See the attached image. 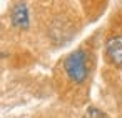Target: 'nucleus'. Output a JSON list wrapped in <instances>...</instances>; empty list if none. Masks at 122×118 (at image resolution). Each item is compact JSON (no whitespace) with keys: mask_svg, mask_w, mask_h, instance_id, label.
<instances>
[{"mask_svg":"<svg viewBox=\"0 0 122 118\" xmlns=\"http://www.w3.org/2000/svg\"><path fill=\"white\" fill-rule=\"evenodd\" d=\"M105 52L114 65L122 67V37H110L105 43Z\"/></svg>","mask_w":122,"mask_h":118,"instance_id":"nucleus-2","label":"nucleus"},{"mask_svg":"<svg viewBox=\"0 0 122 118\" xmlns=\"http://www.w3.org/2000/svg\"><path fill=\"white\" fill-rule=\"evenodd\" d=\"M64 68H65V73L67 77L75 82V83H82L85 78H87V58H85V53L82 50H75L72 52L65 62H64Z\"/></svg>","mask_w":122,"mask_h":118,"instance_id":"nucleus-1","label":"nucleus"},{"mask_svg":"<svg viewBox=\"0 0 122 118\" xmlns=\"http://www.w3.org/2000/svg\"><path fill=\"white\" fill-rule=\"evenodd\" d=\"M89 116H90V118H104L102 113H99L95 108H89Z\"/></svg>","mask_w":122,"mask_h":118,"instance_id":"nucleus-4","label":"nucleus"},{"mask_svg":"<svg viewBox=\"0 0 122 118\" xmlns=\"http://www.w3.org/2000/svg\"><path fill=\"white\" fill-rule=\"evenodd\" d=\"M12 23L17 28H27L29 27V10L25 4L19 2L12 10Z\"/></svg>","mask_w":122,"mask_h":118,"instance_id":"nucleus-3","label":"nucleus"}]
</instances>
